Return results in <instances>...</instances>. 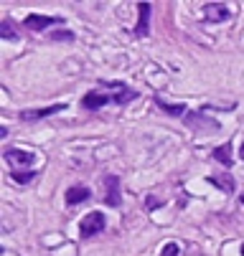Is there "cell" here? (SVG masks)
Returning <instances> with one entry per match:
<instances>
[{
	"label": "cell",
	"mask_w": 244,
	"mask_h": 256,
	"mask_svg": "<svg viewBox=\"0 0 244 256\" xmlns=\"http://www.w3.org/2000/svg\"><path fill=\"white\" fill-rule=\"evenodd\" d=\"M104 226H107V218H104V213L94 210V213H87L82 221H79V234H82L84 238H89V236H94V234H102Z\"/></svg>",
	"instance_id": "1"
},
{
	"label": "cell",
	"mask_w": 244,
	"mask_h": 256,
	"mask_svg": "<svg viewBox=\"0 0 244 256\" xmlns=\"http://www.w3.org/2000/svg\"><path fill=\"white\" fill-rule=\"evenodd\" d=\"M66 104H51V106H44V109H23L21 112V120L26 122H33V120H44V117H51L56 112H64Z\"/></svg>",
	"instance_id": "2"
},
{
	"label": "cell",
	"mask_w": 244,
	"mask_h": 256,
	"mask_svg": "<svg viewBox=\"0 0 244 256\" xmlns=\"http://www.w3.org/2000/svg\"><path fill=\"white\" fill-rule=\"evenodd\" d=\"M201 13H203V18H206L208 23H221V20L229 18V8H226L224 3H206V6L201 8Z\"/></svg>",
	"instance_id": "3"
},
{
	"label": "cell",
	"mask_w": 244,
	"mask_h": 256,
	"mask_svg": "<svg viewBox=\"0 0 244 256\" xmlns=\"http://www.w3.org/2000/svg\"><path fill=\"white\" fill-rule=\"evenodd\" d=\"M104 186H107V206H120V178L117 175H104Z\"/></svg>",
	"instance_id": "4"
},
{
	"label": "cell",
	"mask_w": 244,
	"mask_h": 256,
	"mask_svg": "<svg viewBox=\"0 0 244 256\" xmlns=\"http://www.w3.org/2000/svg\"><path fill=\"white\" fill-rule=\"evenodd\" d=\"M6 160L11 165L21 168V165H33V162H36V155L28 152V150H6Z\"/></svg>",
	"instance_id": "5"
},
{
	"label": "cell",
	"mask_w": 244,
	"mask_h": 256,
	"mask_svg": "<svg viewBox=\"0 0 244 256\" xmlns=\"http://www.w3.org/2000/svg\"><path fill=\"white\" fill-rule=\"evenodd\" d=\"M54 23H59V20L51 18V16H36V13L26 16V20H23V26L31 28V30H44V28H49V26H54Z\"/></svg>",
	"instance_id": "6"
},
{
	"label": "cell",
	"mask_w": 244,
	"mask_h": 256,
	"mask_svg": "<svg viewBox=\"0 0 244 256\" xmlns=\"http://www.w3.org/2000/svg\"><path fill=\"white\" fill-rule=\"evenodd\" d=\"M89 196H92V190L89 188H84V186H74V188H69L66 190V206H77V203H84V200H89Z\"/></svg>",
	"instance_id": "7"
},
{
	"label": "cell",
	"mask_w": 244,
	"mask_h": 256,
	"mask_svg": "<svg viewBox=\"0 0 244 256\" xmlns=\"http://www.w3.org/2000/svg\"><path fill=\"white\" fill-rule=\"evenodd\" d=\"M137 10H140V20H137L135 33L137 36H148L150 33V3H140V6H137Z\"/></svg>",
	"instance_id": "8"
},
{
	"label": "cell",
	"mask_w": 244,
	"mask_h": 256,
	"mask_svg": "<svg viewBox=\"0 0 244 256\" xmlns=\"http://www.w3.org/2000/svg\"><path fill=\"white\" fill-rule=\"evenodd\" d=\"M107 102H110V96H104V94H99V92H89V94H84L82 106H84V109H99V106H104Z\"/></svg>",
	"instance_id": "9"
},
{
	"label": "cell",
	"mask_w": 244,
	"mask_h": 256,
	"mask_svg": "<svg viewBox=\"0 0 244 256\" xmlns=\"http://www.w3.org/2000/svg\"><path fill=\"white\" fill-rule=\"evenodd\" d=\"M208 182H214L216 188H221L224 193H234V180L229 172H221V175H214V178H208Z\"/></svg>",
	"instance_id": "10"
},
{
	"label": "cell",
	"mask_w": 244,
	"mask_h": 256,
	"mask_svg": "<svg viewBox=\"0 0 244 256\" xmlns=\"http://www.w3.org/2000/svg\"><path fill=\"white\" fill-rule=\"evenodd\" d=\"M155 104L163 109L165 114H170V117H183V114H186V106H183V104H165L160 96L155 99Z\"/></svg>",
	"instance_id": "11"
},
{
	"label": "cell",
	"mask_w": 244,
	"mask_h": 256,
	"mask_svg": "<svg viewBox=\"0 0 244 256\" xmlns=\"http://www.w3.org/2000/svg\"><path fill=\"white\" fill-rule=\"evenodd\" d=\"M229 152H231V144L226 142V144H221V148L214 150V160L221 162L224 168H231V155H229Z\"/></svg>",
	"instance_id": "12"
},
{
	"label": "cell",
	"mask_w": 244,
	"mask_h": 256,
	"mask_svg": "<svg viewBox=\"0 0 244 256\" xmlns=\"http://www.w3.org/2000/svg\"><path fill=\"white\" fill-rule=\"evenodd\" d=\"M135 96H137V92H132V89H127V86H125L122 92H117V94L112 96V102H117V104H127V102H132Z\"/></svg>",
	"instance_id": "13"
},
{
	"label": "cell",
	"mask_w": 244,
	"mask_h": 256,
	"mask_svg": "<svg viewBox=\"0 0 244 256\" xmlns=\"http://www.w3.org/2000/svg\"><path fill=\"white\" fill-rule=\"evenodd\" d=\"M33 178H36V172H31V170H16V172H13V180H16V182H21V186L31 182Z\"/></svg>",
	"instance_id": "14"
},
{
	"label": "cell",
	"mask_w": 244,
	"mask_h": 256,
	"mask_svg": "<svg viewBox=\"0 0 244 256\" xmlns=\"http://www.w3.org/2000/svg\"><path fill=\"white\" fill-rule=\"evenodd\" d=\"M0 36H3V38H13V23L11 20H3V23H0Z\"/></svg>",
	"instance_id": "15"
},
{
	"label": "cell",
	"mask_w": 244,
	"mask_h": 256,
	"mask_svg": "<svg viewBox=\"0 0 244 256\" xmlns=\"http://www.w3.org/2000/svg\"><path fill=\"white\" fill-rule=\"evenodd\" d=\"M178 251H181V248H178V244H173V241H170V244H165V246H163L160 256H178Z\"/></svg>",
	"instance_id": "16"
},
{
	"label": "cell",
	"mask_w": 244,
	"mask_h": 256,
	"mask_svg": "<svg viewBox=\"0 0 244 256\" xmlns=\"http://www.w3.org/2000/svg\"><path fill=\"white\" fill-rule=\"evenodd\" d=\"M51 38H54V41H72V38H74V36H72V33H69V30H61V33L56 30V33H51Z\"/></svg>",
	"instance_id": "17"
},
{
	"label": "cell",
	"mask_w": 244,
	"mask_h": 256,
	"mask_svg": "<svg viewBox=\"0 0 244 256\" xmlns=\"http://www.w3.org/2000/svg\"><path fill=\"white\" fill-rule=\"evenodd\" d=\"M158 206H160V200L150 196V198H148V208H158Z\"/></svg>",
	"instance_id": "18"
},
{
	"label": "cell",
	"mask_w": 244,
	"mask_h": 256,
	"mask_svg": "<svg viewBox=\"0 0 244 256\" xmlns=\"http://www.w3.org/2000/svg\"><path fill=\"white\" fill-rule=\"evenodd\" d=\"M239 155H241V160H244V142H241V150H239Z\"/></svg>",
	"instance_id": "19"
},
{
	"label": "cell",
	"mask_w": 244,
	"mask_h": 256,
	"mask_svg": "<svg viewBox=\"0 0 244 256\" xmlns=\"http://www.w3.org/2000/svg\"><path fill=\"white\" fill-rule=\"evenodd\" d=\"M241 256H244V244H241Z\"/></svg>",
	"instance_id": "20"
},
{
	"label": "cell",
	"mask_w": 244,
	"mask_h": 256,
	"mask_svg": "<svg viewBox=\"0 0 244 256\" xmlns=\"http://www.w3.org/2000/svg\"><path fill=\"white\" fill-rule=\"evenodd\" d=\"M241 206H244V196H241Z\"/></svg>",
	"instance_id": "21"
}]
</instances>
